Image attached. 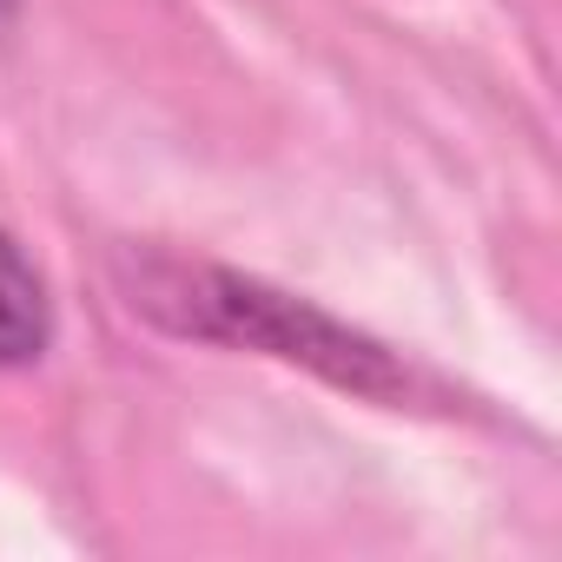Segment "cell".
<instances>
[{
    "label": "cell",
    "mask_w": 562,
    "mask_h": 562,
    "mask_svg": "<svg viewBox=\"0 0 562 562\" xmlns=\"http://www.w3.org/2000/svg\"><path fill=\"white\" fill-rule=\"evenodd\" d=\"M133 312L159 318L166 331L186 338H218V345H245V351H271L285 364H305L358 397L397 404L411 397V371L364 331L338 325L331 312L285 299L258 285V278H238L225 265H186V258H133Z\"/></svg>",
    "instance_id": "cell-1"
},
{
    "label": "cell",
    "mask_w": 562,
    "mask_h": 562,
    "mask_svg": "<svg viewBox=\"0 0 562 562\" xmlns=\"http://www.w3.org/2000/svg\"><path fill=\"white\" fill-rule=\"evenodd\" d=\"M54 338V312H47V285L27 265V251L0 232V371L41 358Z\"/></svg>",
    "instance_id": "cell-2"
},
{
    "label": "cell",
    "mask_w": 562,
    "mask_h": 562,
    "mask_svg": "<svg viewBox=\"0 0 562 562\" xmlns=\"http://www.w3.org/2000/svg\"><path fill=\"white\" fill-rule=\"evenodd\" d=\"M8 14H14V0H0V21H8Z\"/></svg>",
    "instance_id": "cell-3"
}]
</instances>
